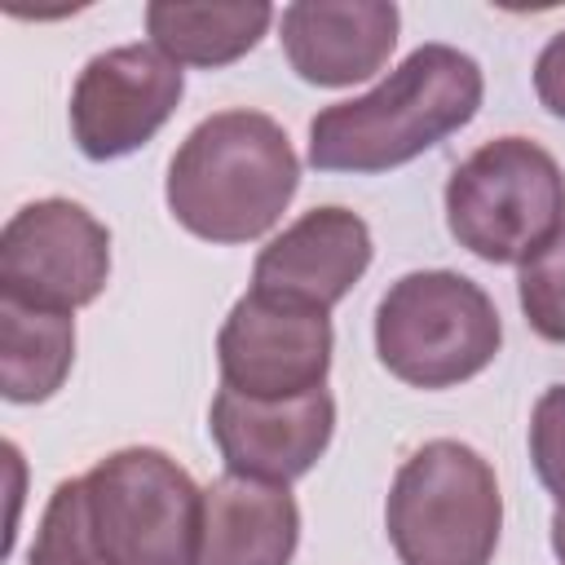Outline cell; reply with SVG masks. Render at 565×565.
Instances as JSON below:
<instances>
[{
	"label": "cell",
	"instance_id": "obj_2",
	"mask_svg": "<svg viewBox=\"0 0 565 565\" xmlns=\"http://www.w3.org/2000/svg\"><path fill=\"white\" fill-rule=\"evenodd\" d=\"M300 185V159L278 119L216 110L190 128L168 163V212L203 243H252L269 234Z\"/></svg>",
	"mask_w": 565,
	"mask_h": 565
},
{
	"label": "cell",
	"instance_id": "obj_12",
	"mask_svg": "<svg viewBox=\"0 0 565 565\" xmlns=\"http://www.w3.org/2000/svg\"><path fill=\"white\" fill-rule=\"evenodd\" d=\"M397 26L393 0H296L278 18V40L305 84L344 88L384 71Z\"/></svg>",
	"mask_w": 565,
	"mask_h": 565
},
{
	"label": "cell",
	"instance_id": "obj_1",
	"mask_svg": "<svg viewBox=\"0 0 565 565\" xmlns=\"http://www.w3.org/2000/svg\"><path fill=\"white\" fill-rule=\"evenodd\" d=\"M481 66L455 44H419L371 93L322 106L309 119V163L318 172H388L450 132L468 128L481 110Z\"/></svg>",
	"mask_w": 565,
	"mask_h": 565
},
{
	"label": "cell",
	"instance_id": "obj_4",
	"mask_svg": "<svg viewBox=\"0 0 565 565\" xmlns=\"http://www.w3.org/2000/svg\"><path fill=\"white\" fill-rule=\"evenodd\" d=\"M503 344L494 300L455 269L402 274L375 305V353L411 388H455Z\"/></svg>",
	"mask_w": 565,
	"mask_h": 565
},
{
	"label": "cell",
	"instance_id": "obj_16",
	"mask_svg": "<svg viewBox=\"0 0 565 565\" xmlns=\"http://www.w3.org/2000/svg\"><path fill=\"white\" fill-rule=\"evenodd\" d=\"M26 565H106L102 552H97L93 525H88L84 477L57 481V490L49 494V508L40 516Z\"/></svg>",
	"mask_w": 565,
	"mask_h": 565
},
{
	"label": "cell",
	"instance_id": "obj_19",
	"mask_svg": "<svg viewBox=\"0 0 565 565\" xmlns=\"http://www.w3.org/2000/svg\"><path fill=\"white\" fill-rule=\"evenodd\" d=\"M534 93H539V106L556 119H565V31H556L539 57H534Z\"/></svg>",
	"mask_w": 565,
	"mask_h": 565
},
{
	"label": "cell",
	"instance_id": "obj_6",
	"mask_svg": "<svg viewBox=\"0 0 565 565\" xmlns=\"http://www.w3.org/2000/svg\"><path fill=\"white\" fill-rule=\"evenodd\" d=\"M88 525L106 565H194L203 490L159 446H124L84 472Z\"/></svg>",
	"mask_w": 565,
	"mask_h": 565
},
{
	"label": "cell",
	"instance_id": "obj_18",
	"mask_svg": "<svg viewBox=\"0 0 565 565\" xmlns=\"http://www.w3.org/2000/svg\"><path fill=\"white\" fill-rule=\"evenodd\" d=\"M530 459L543 490L565 503V384L543 388L530 415Z\"/></svg>",
	"mask_w": 565,
	"mask_h": 565
},
{
	"label": "cell",
	"instance_id": "obj_10",
	"mask_svg": "<svg viewBox=\"0 0 565 565\" xmlns=\"http://www.w3.org/2000/svg\"><path fill=\"white\" fill-rule=\"evenodd\" d=\"M207 428L230 472L287 486L327 455L335 433V397L313 388L305 397L265 402L221 388L212 397Z\"/></svg>",
	"mask_w": 565,
	"mask_h": 565
},
{
	"label": "cell",
	"instance_id": "obj_13",
	"mask_svg": "<svg viewBox=\"0 0 565 565\" xmlns=\"http://www.w3.org/2000/svg\"><path fill=\"white\" fill-rule=\"evenodd\" d=\"M300 508L287 486L225 472L203 486V530L194 565H291Z\"/></svg>",
	"mask_w": 565,
	"mask_h": 565
},
{
	"label": "cell",
	"instance_id": "obj_3",
	"mask_svg": "<svg viewBox=\"0 0 565 565\" xmlns=\"http://www.w3.org/2000/svg\"><path fill=\"white\" fill-rule=\"evenodd\" d=\"M384 530L402 565H490L503 530L490 459L455 437L424 441L388 486Z\"/></svg>",
	"mask_w": 565,
	"mask_h": 565
},
{
	"label": "cell",
	"instance_id": "obj_20",
	"mask_svg": "<svg viewBox=\"0 0 565 565\" xmlns=\"http://www.w3.org/2000/svg\"><path fill=\"white\" fill-rule=\"evenodd\" d=\"M552 552L565 565V503H556V512H552Z\"/></svg>",
	"mask_w": 565,
	"mask_h": 565
},
{
	"label": "cell",
	"instance_id": "obj_17",
	"mask_svg": "<svg viewBox=\"0 0 565 565\" xmlns=\"http://www.w3.org/2000/svg\"><path fill=\"white\" fill-rule=\"evenodd\" d=\"M516 300L534 335L565 344V230L543 243L516 274Z\"/></svg>",
	"mask_w": 565,
	"mask_h": 565
},
{
	"label": "cell",
	"instance_id": "obj_5",
	"mask_svg": "<svg viewBox=\"0 0 565 565\" xmlns=\"http://www.w3.org/2000/svg\"><path fill=\"white\" fill-rule=\"evenodd\" d=\"M446 225L490 265H521L565 230V172L530 137L477 146L446 181Z\"/></svg>",
	"mask_w": 565,
	"mask_h": 565
},
{
	"label": "cell",
	"instance_id": "obj_7",
	"mask_svg": "<svg viewBox=\"0 0 565 565\" xmlns=\"http://www.w3.org/2000/svg\"><path fill=\"white\" fill-rule=\"evenodd\" d=\"M110 278V230L75 199H35L0 230V296L75 313Z\"/></svg>",
	"mask_w": 565,
	"mask_h": 565
},
{
	"label": "cell",
	"instance_id": "obj_15",
	"mask_svg": "<svg viewBox=\"0 0 565 565\" xmlns=\"http://www.w3.org/2000/svg\"><path fill=\"white\" fill-rule=\"evenodd\" d=\"M75 362L71 313L31 309L0 296V393L18 406L49 402Z\"/></svg>",
	"mask_w": 565,
	"mask_h": 565
},
{
	"label": "cell",
	"instance_id": "obj_11",
	"mask_svg": "<svg viewBox=\"0 0 565 565\" xmlns=\"http://www.w3.org/2000/svg\"><path fill=\"white\" fill-rule=\"evenodd\" d=\"M371 252V225L358 212L335 203L313 207L260 247L252 265V291L331 313V305H340L366 274Z\"/></svg>",
	"mask_w": 565,
	"mask_h": 565
},
{
	"label": "cell",
	"instance_id": "obj_9",
	"mask_svg": "<svg viewBox=\"0 0 565 565\" xmlns=\"http://www.w3.org/2000/svg\"><path fill=\"white\" fill-rule=\"evenodd\" d=\"M181 93V66L154 44L106 49L84 62L71 88V137L93 163L124 159L172 119Z\"/></svg>",
	"mask_w": 565,
	"mask_h": 565
},
{
	"label": "cell",
	"instance_id": "obj_14",
	"mask_svg": "<svg viewBox=\"0 0 565 565\" xmlns=\"http://www.w3.org/2000/svg\"><path fill=\"white\" fill-rule=\"evenodd\" d=\"M274 9L265 0L243 4H185V0H150L146 31L163 57L177 66H230L260 44Z\"/></svg>",
	"mask_w": 565,
	"mask_h": 565
},
{
	"label": "cell",
	"instance_id": "obj_8",
	"mask_svg": "<svg viewBox=\"0 0 565 565\" xmlns=\"http://www.w3.org/2000/svg\"><path fill=\"white\" fill-rule=\"evenodd\" d=\"M335 331L322 309L269 300V296H238L216 331V366L221 384L243 397H305L327 388Z\"/></svg>",
	"mask_w": 565,
	"mask_h": 565
}]
</instances>
